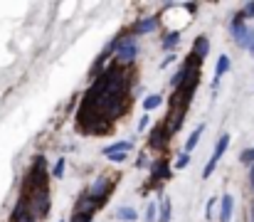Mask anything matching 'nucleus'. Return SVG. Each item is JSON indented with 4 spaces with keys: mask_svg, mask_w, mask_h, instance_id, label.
Wrapping results in <instances>:
<instances>
[{
    "mask_svg": "<svg viewBox=\"0 0 254 222\" xmlns=\"http://www.w3.org/2000/svg\"><path fill=\"white\" fill-rule=\"evenodd\" d=\"M25 188H27V190H42V188H47V170H45V158H42V155H40V158L32 163V168L27 170Z\"/></svg>",
    "mask_w": 254,
    "mask_h": 222,
    "instance_id": "1",
    "label": "nucleus"
},
{
    "mask_svg": "<svg viewBox=\"0 0 254 222\" xmlns=\"http://www.w3.org/2000/svg\"><path fill=\"white\" fill-rule=\"evenodd\" d=\"M138 57V45H136V37H124L119 50H116V62L119 65H128Z\"/></svg>",
    "mask_w": 254,
    "mask_h": 222,
    "instance_id": "2",
    "label": "nucleus"
},
{
    "mask_svg": "<svg viewBox=\"0 0 254 222\" xmlns=\"http://www.w3.org/2000/svg\"><path fill=\"white\" fill-rule=\"evenodd\" d=\"M230 146V134H222L220 136V141H217V146H215V153H212V158L207 160V165H205V170H202V178H210L212 175V170H215V165H217V160L225 155V150Z\"/></svg>",
    "mask_w": 254,
    "mask_h": 222,
    "instance_id": "3",
    "label": "nucleus"
},
{
    "mask_svg": "<svg viewBox=\"0 0 254 222\" xmlns=\"http://www.w3.org/2000/svg\"><path fill=\"white\" fill-rule=\"evenodd\" d=\"M109 188H111L109 178H106V175H99V178L91 183V188H89V193H86V195H89V198H91V200L99 205L101 200H106V193H109Z\"/></svg>",
    "mask_w": 254,
    "mask_h": 222,
    "instance_id": "4",
    "label": "nucleus"
},
{
    "mask_svg": "<svg viewBox=\"0 0 254 222\" xmlns=\"http://www.w3.org/2000/svg\"><path fill=\"white\" fill-rule=\"evenodd\" d=\"M207 52H210V40H207L205 35L195 37V45H192V52H190V55H192L195 60H205Z\"/></svg>",
    "mask_w": 254,
    "mask_h": 222,
    "instance_id": "5",
    "label": "nucleus"
},
{
    "mask_svg": "<svg viewBox=\"0 0 254 222\" xmlns=\"http://www.w3.org/2000/svg\"><path fill=\"white\" fill-rule=\"evenodd\" d=\"M235 42H237L242 50H250V47L254 45V30H250V27L245 25L242 30H237V32H235Z\"/></svg>",
    "mask_w": 254,
    "mask_h": 222,
    "instance_id": "6",
    "label": "nucleus"
},
{
    "mask_svg": "<svg viewBox=\"0 0 254 222\" xmlns=\"http://www.w3.org/2000/svg\"><path fill=\"white\" fill-rule=\"evenodd\" d=\"M232 208H235V198L232 195H222V203H220V222H230L232 220Z\"/></svg>",
    "mask_w": 254,
    "mask_h": 222,
    "instance_id": "7",
    "label": "nucleus"
},
{
    "mask_svg": "<svg viewBox=\"0 0 254 222\" xmlns=\"http://www.w3.org/2000/svg\"><path fill=\"white\" fill-rule=\"evenodd\" d=\"M156 27H158V17H141L133 25V32L136 35H146V32H153Z\"/></svg>",
    "mask_w": 254,
    "mask_h": 222,
    "instance_id": "8",
    "label": "nucleus"
},
{
    "mask_svg": "<svg viewBox=\"0 0 254 222\" xmlns=\"http://www.w3.org/2000/svg\"><path fill=\"white\" fill-rule=\"evenodd\" d=\"M227 72H230V57H227V55H220V60H217V65H215V81H212V86H217L220 79Z\"/></svg>",
    "mask_w": 254,
    "mask_h": 222,
    "instance_id": "9",
    "label": "nucleus"
},
{
    "mask_svg": "<svg viewBox=\"0 0 254 222\" xmlns=\"http://www.w3.org/2000/svg\"><path fill=\"white\" fill-rule=\"evenodd\" d=\"M166 141H168V129L156 126V129H153V134H151V146L161 148V146H166Z\"/></svg>",
    "mask_w": 254,
    "mask_h": 222,
    "instance_id": "10",
    "label": "nucleus"
},
{
    "mask_svg": "<svg viewBox=\"0 0 254 222\" xmlns=\"http://www.w3.org/2000/svg\"><path fill=\"white\" fill-rule=\"evenodd\" d=\"M202 131H205V124H200V126H195V131L188 136V141H185V153H190L192 148L197 146V141H200V136H202Z\"/></svg>",
    "mask_w": 254,
    "mask_h": 222,
    "instance_id": "11",
    "label": "nucleus"
},
{
    "mask_svg": "<svg viewBox=\"0 0 254 222\" xmlns=\"http://www.w3.org/2000/svg\"><path fill=\"white\" fill-rule=\"evenodd\" d=\"M131 148H133V144H131V141H116L114 146L104 148V155H111V153H121V150H124V153H128Z\"/></svg>",
    "mask_w": 254,
    "mask_h": 222,
    "instance_id": "12",
    "label": "nucleus"
},
{
    "mask_svg": "<svg viewBox=\"0 0 254 222\" xmlns=\"http://www.w3.org/2000/svg\"><path fill=\"white\" fill-rule=\"evenodd\" d=\"M170 213H173V205H170L168 198H163L161 208H158V222H170Z\"/></svg>",
    "mask_w": 254,
    "mask_h": 222,
    "instance_id": "13",
    "label": "nucleus"
},
{
    "mask_svg": "<svg viewBox=\"0 0 254 222\" xmlns=\"http://www.w3.org/2000/svg\"><path fill=\"white\" fill-rule=\"evenodd\" d=\"M116 218L124 222H136L138 220V213H136L133 208H119V210H116Z\"/></svg>",
    "mask_w": 254,
    "mask_h": 222,
    "instance_id": "14",
    "label": "nucleus"
},
{
    "mask_svg": "<svg viewBox=\"0 0 254 222\" xmlns=\"http://www.w3.org/2000/svg\"><path fill=\"white\" fill-rule=\"evenodd\" d=\"M161 104H163V96H161V94H151V96L143 99V109H146V111H153V109H158Z\"/></svg>",
    "mask_w": 254,
    "mask_h": 222,
    "instance_id": "15",
    "label": "nucleus"
},
{
    "mask_svg": "<svg viewBox=\"0 0 254 222\" xmlns=\"http://www.w3.org/2000/svg\"><path fill=\"white\" fill-rule=\"evenodd\" d=\"M168 165H166V160H156V163H153V178H156V180H161V178H163V180H166V178H168Z\"/></svg>",
    "mask_w": 254,
    "mask_h": 222,
    "instance_id": "16",
    "label": "nucleus"
},
{
    "mask_svg": "<svg viewBox=\"0 0 254 222\" xmlns=\"http://www.w3.org/2000/svg\"><path fill=\"white\" fill-rule=\"evenodd\" d=\"M178 42H180V35L178 32H170V35H166V40H163V50H173Z\"/></svg>",
    "mask_w": 254,
    "mask_h": 222,
    "instance_id": "17",
    "label": "nucleus"
},
{
    "mask_svg": "<svg viewBox=\"0 0 254 222\" xmlns=\"http://www.w3.org/2000/svg\"><path fill=\"white\" fill-rule=\"evenodd\" d=\"M64 168H67V160H64V155H62V158L55 163V168H52V175H55V178H62V175H64Z\"/></svg>",
    "mask_w": 254,
    "mask_h": 222,
    "instance_id": "18",
    "label": "nucleus"
},
{
    "mask_svg": "<svg viewBox=\"0 0 254 222\" xmlns=\"http://www.w3.org/2000/svg\"><path fill=\"white\" fill-rule=\"evenodd\" d=\"M143 220H146V222H156V220H158V208H156V205H148V208H146Z\"/></svg>",
    "mask_w": 254,
    "mask_h": 222,
    "instance_id": "19",
    "label": "nucleus"
},
{
    "mask_svg": "<svg viewBox=\"0 0 254 222\" xmlns=\"http://www.w3.org/2000/svg\"><path fill=\"white\" fill-rule=\"evenodd\" d=\"M240 160H242V163H247V165H254V148L242 150V153H240Z\"/></svg>",
    "mask_w": 254,
    "mask_h": 222,
    "instance_id": "20",
    "label": "nucleus"
},
{
    "mask_svg": "<svg viewBox=\"0 0 254 222\" xmlns=\"http://www.w3.org/2000/svg\"><path fill=\"white\" fill-rule=\"evenodd\" d=\"M188 163H190V153H180L178 160H175V168H185Z\"/></svg>",
    "mask_w": 254,
    "mask_h": 222,
    "instance_id": "21",
    "label": "nucleus"
},
{
    "mask_svg": "<svg viewBox=\"0 0 254 222\" xmlns=\"http://www.w3.org/2000/svg\"><path fill=\"white\" fill-rule=\"evenodd\" d=\"M106 158H109L111 163H124V160H126V153L121 150V153H111V155H106Z\"/></svg>",
    "mask_w": 254,
    "mask_h": 222,
    "instance_id": "22",
    "label": "nucleus"
},
{
    "mask_svg": "<svg viewBox=\"0 0 254 222\" xmlns=\"http://www.w3.org/2000/svg\"><path fill=\"white\" fill-rule=\"evenodd\" d=\"M242 12H245V15H247V17H254V2H247V5H245V10H242Z\"/></svg>",
    "mask_w": 254,
    "mask_h": 222,
    "instance_id": "23",
    "label": "nucleus"
},
{
    "mask_svg": "<svg viewBox=\"0 0 254 222\" xmlns=\"http://www.w3.org/2000/svg\"><path fill=\"white\" fill-rule=\"evenodd\" d=\"M148 124H151V119H148V116H141V121H138V131H143Z\"/></svg>",
    "mask_w": 254,
    "mask_h": 222,
    "instance_id": "24",
    "label": "nucleus"
},
{
    "mask_svg": "<svg viewBox=\"0 0 254 222\" xmlns=\"http://www.w3.org/2000/svg\"><path fill=\"white\" fill-rule=\"evenodd\" d=\"M175 62V55H170V57H166L163 62H161V67H168V65H173Z\"/></svg>",
    "mask_w": 254,
    "mask_h": 222,
    "instance_id": "25",
    "label": "nucleus"
},
{
    "mask_svg": "<svg viewBox=\"0 0 254 222\" xmlns=\"http://www.w3.org/2000/svg\"><path fill=\"white\" fill-rule=\"evenodd\" d=\"M136 165H138V168H143V165H146V155H141V158L136 160Z\"/></svg>",
    "mask_w": 254,
    "mask_h": 222,
    "instance_id": "26",
    "label": "nucleus"
},
{
    "mask_svg": "<svg viewBox=\"0 0 254 222\" xmlns=\"http://www.w3.org/2000/svg\"><path fill=\"white\" fill-rule=\"evenodd\" d=\"M250 183H252V190H254V165H252V170H250Z\"/></svg>",
    "mask_w": 254,
    "mask_h": 222,
    "instance_id": "27",
    "label": "nucleus"
},
{
    "mask_svg": "<svg viewBox=\"0 0 254 222\" xmlns=\"http://www.w3.org/2000/svg\"><path fill=\"white\" fill-rule=\"evenodd\" d=\"M250 55H252V57H254V45H252V47H250Z\"/></svg>",
    "mask_w": 254,
    "mask_h": 222,
    "instance_id": "28",
    "label": "nucleus"
},
{
    "mask_svg": "<svg viewBox=\"0 0 254 222\" xmlns=\"http://www.w3.org/2000/svg\"><path fill=\"white\" fill-rule=\"evenodd\" d=\"M60 222H64V220H60Z\"/></svg>",
    "mask_w": 254,
    "mask_h": 222,
    "instance_id": "29",
    "label": "nucleus"
}]
</instances>
